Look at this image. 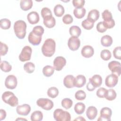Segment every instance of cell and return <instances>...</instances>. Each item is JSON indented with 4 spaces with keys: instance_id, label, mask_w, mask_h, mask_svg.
Returning a JSON list of instances; mask_svg holds the SVG:
<instances>
[{
    "instance_id": "obj_1",
    "label": "cell",
    "mask_w": 121,
    "mask_h": 121,
    "mask_svg": "<svg viewBox=\"0 0 121 121\" xmlns=\"http://www.w3.org/2000/svg\"><path fill=\"white\" fill-rule=\"evenodd\" d=\"M56 43L55 41L52 38L47 39L44 42L42 47V52L43 55L46 57L52 56L55 52Z\"/></svg>"
},
{
    "instance_id": "obj_2",
    "label": "cell",
    "mask_w": 121,
    "mask_h": 121,
    "mask_svg": "<svg viewBox=\"0 0 121 121\" xmlns=\"http://www.w3.org/2000/svg\"><path fill=\"white\" fill-rule=\"evenodd\" d=\"M26 23L22 20L16 21L14 24V30L16 36L20 39H24L26 35Z\"/></svg>"
},
{
    "instance_id": "obj_3",
    "label": "cell",
    "mask_w": 121,
    "mask_h": 121,
    "mask_svg": "<svg viewBox=\"0 0 121 121\" xmlns=\"http://www.w3.org/2000/svg\"><path fill=\"white\" fill-rule=\"evenodd\" d=\"M3 101L12 107H15L18 104V100L14 94L10 91H6L2 95Z\"/></svg>"
},
{
    "instance_id": "obj_4",
    "label": "cell",
    "mask_w": 121,
    "mask_h": 121,
    "mask_svg": "<svg viewBox=\"0 0 121 121\" xmlns=\"http://www.w3.org/2000/svg\"><path fill=\"white\" fill-rule=\"evenodd\" d=\"M104 21L103 24L107 29H111L115 26V21L112 18V16L110 11L108 9L104 10L102 13Z\"/></svg>"
},
{
    "instance_id": "obj_5",
    "label": "cell",
    "mask_w": 121,
    "mask_h": 121,
    "mask_svg": "<svg viewBox=\"0 0 121 121\" xmlns=\"http://www.w3.org/2000/svg\"><path fill=\"white\" fill-rule=\"evenodd\" d=\"M53 117L57 121H69L71 120L70 113L61 109H56L54 111Z\"/></svg>"
},
{
    "instance_id": "obj_6",
    "label": "cell",
    "mask_w": 121,
    "mask_h": 121,
    "mask_svg": "<svg viewBox=\"0 0 121 121\" xmlns=\"http://www.w3.org/2000/svg\"><path fill=\"white\" fill-rule=\"evenodd\" d=\"M37 105L42 109L46 110H51L53 107V102L49 99L41 98L36 101Z\"/></svg>"
},
{
    "instance_id": "obj_7",
    "label": "cell",
    "mask_w": 121,
    "mask_h": 121,
    "mask_svg": "<svg viewBox=\"0 0 121 121\" xmlns=\"http://www.w3.org/2000/svg\"><path fill=\"white\" fill-rule=\"evenodd\" d=\"M32 50L29 46H25L22 49L20 54L19 55V59L22 62L29 60L31 59Z\"/></svg>"
},
{
    "instance_id": "obj_8",
    "label": "cell",
    "mask_w": 121,
    "mask_h": 121,
    "mask_svg": "<svg viewBox=\"0 0 121 121\" xmlns=\"http://www.w3.org/2000/svg\"><path fill=\"white\" fill-rule=\"evenodd\" d=\"M112 114V110L107 107H103L100 111V116L98 118V121H111V117Z\"/></svg>"
},
{
    "instance_id": "obj_9",
    "label": "cell",
    "mask_w": 121,
    "mask_h": 121,
    "mask_svg": "<svg viewBox=\"0 0 121 121\" xmlns=\"http://www.w3.org/2000/svg\"><path fill=\"white\" fill-rule=\"evenodd\" d=\"M17 84V78L16 77L13 75H9L5 79V86L8 89H15L16 87Z\"/></svg>"
},
{
    "instance_id": "obj_10",
    "label": "cell",
    "mask_w": 121,
    "mask_h": 121,
    "mask_svg": "<svg viewBox=\"0 0 121 121\" xmlns=\"http://www.w3.org/2000/svg\"><path fill=\"white\" fill-rule=\"evenodd\" d=\"M68 45L70 50L76 51L80 46V41L77 37L71 36L68 40Z\"/></svg>"
},
{
    "instance_id": "obj_11",
    "label": "cell",
    "mask_w": 121,
    "mask_h": 121,
    "mask_svg": "<svg viewBox=\"0 0 121 121\" xmlns=\"http://www.w3.org/2000/svg\"><path fill=\"white\" fill-rule=\"evenodd\" d=\"M108 67L112 73L119 77L121 74V63L117 61L113 60L108 63Z\"/></svg>"
},
{
    "instance_id": "obj_12",
    "label": "cell",
    "mask_w": 121,
    "mask_h": 121,
    "mask_svg": "<svg viewBox=\"0 0 121 121\" xmlns=\"http://www.w3.org/2000/svg\"><path fill=\"white\" fill-rule=\"evenodd\" d=\"M118 82V77L113 73L108 75L105 79V84L108 87H114L117 84Z\"/></svg>"
},
{
    "instance_id": "obj_13",
    "label": "cell",
    "mask_w": 121,
    "mask_h": 121,
    "mask_svg": "<svg viewBox=\"0 0 121 121\" xmlns=\"http://www.w3.org/2000/svg\"><path fill=\"white\" fill-rule=\"evenodd\" d=\"M66 64V60L62 56H58L53 60L54 69L57 71L61 70Z\"/></svg>"
},
{
    "instance_id": "obj_14",
    "label": "cell",
    "mask_w": 121,
    "mask_h": 121,
    "mask_svg": "<svg viewBox=\"0 0 121 121\" xmlns=\"http://www.w3.org/2000/svg\"><path fill=\"white\" fill-rule=\"evenodd\" d=\"M31 109L30 106L28 104H25L18 105L16 108V112L19 115L26 116L30 113Z\"/></svg>"
},
{
    "instance_id": "obj_15",
    "label": "cell",
    "mask_w": 121,
    "mask_h": 121,
    "mask_svg": "<svg viewBox=\"0 0 121 121\" xmlns=\"http://www.w3.org/2000/svg\"><path fill=\"white\" fill-rule=\"evenodd\" d=\"M81 53L82 55L86 58L91 57L94 54V50L91 45H87L83 46L81 49Z\"/></svg>"
},
{
    "instance_id": "obj_16",
    "label": "cell",
    "mask_w": 121,
    "mask_h": 121,
    "mask_svg": "<svg viewBox=\"0 0 121 121\" xmlns=\"http://www.w3.org/2000/svg\"><path fill=\"white\" fill-rule=\"evenodd\" d=\"M27 19L31 24L34 25L37 24L40 19L38 13L36 11H31L27 15Z\"/></svg>"
},
{
    "instance_id": "obj_17",
    "label": "cell",
    "mask_w": 121,
    "mask_h": 121,
    "mask_svg": "<svg viewBox=\"0 0 121 121\" xmlns=\"http://www.w3.org/2000/svg\"><path fill=\"white\" fill-rule=\"evenodd\" d=\"M89 82L95 87H99L102 83V78L99 75L95 74L89 78Z\"/></svg>"
},
{
    "instance_id": "obj_18",
    "label": "cell",
    "mask_w": 121,
    "mask_h": 121,
    "mask_svg": "<svg viewBox=\"0 0 121 121\" xmlns=\"http://www.w3.org/2000/svg\"><path fill=\"white\" fill-rule=\"evenodd\" d=\"M29 42L34 45H38L42 41V36H38L31 32L28 36Z\"/></svg>"
},
{
    "instance_id": "obj_19",
    "label": "cell",
    "mask_w": 121,
    "mask_h": 121,
    "mask_svg": "<svg viewBox=\"0 0 121 121\" xmlns=\"http://www.w3.org/2000/svg\"><path fill=\"white\" fill-rule=\"evenodd\" d=\"M86 83V77L83 75H78L74 79V86L80 88Z\"/></svg>"
},
{
    "instance_id": "obj_20",
    "label": "cell",
    "mask_w": 121,
    "mask_h": 121,
    "mask_svg": "<svg viewBox=\"0 0 121 121\" xmlns=\"http://www.w3.org/2000/svg\"><path fill=\"white\" fill-rule=\"evenodd\" d=\"M74 77L72 75H67L63 79L64 86L68 88H71L74 86Z\"/></svg>"
},
{
    "instance_id": "obj_21",
    "label": "cell",
    "mask_w": 121,
    "mask_h": 121,
    "mask_svg": "<svg viewBox=\"0 0 121 121\" xmlns=\"http://www.w3.org/2000/svg\"><path fill=\"white\" fill-rule=\"evenodd\" d=\"M97 115V109L93 106H89L86 111V115L88 119L92 120L94 119Z\"/></svg>"
},
{
    "instance_id": "obj_22",
    "label": "cell",
    "mask_w": 121,
    "mask_h": 121,
    "mask_svg": "<svg viewBox=\"0 0 121 121\" xmlns=\"http://www.w3.org/2000/svg\"><path fill=\"white\" fill-rule=\"evenodd\" d=\"M99 11L96 9H93L89 12L87 18L95 22L98 20L99 17Z\"/></svg>"
},
{
    "instance_id": "obj_23",
    "label": "cell",
    "mask_w": 121,
    "mask_h": 121,
    "mask_svg": "<svg viewBox=\"0 0 121 121\" xmlns=\"http://www.w3.org/2000/svg\"><path fill=\"white\" fill-rule=\"evenodd\" d=\"M43 24L47 28H51L53 27L56 24V20L55 18L52 17H49L43 19Z\"/></svg>"
},
{
    "instance_id": "obj_24",
    "label": "cell",
    "mask_w": 121,
    "mask_h": 121,
    "mask_svg": "<svg viewBox=\"0 0 121 121\" xmlns=\"http://www.w3.org/2000/svg\"><path fill=\"white\" fill-rule=\"evenodd\" d=\"M21 9L24 11H27L31 9L33 6L32 0H21L20 2Z\"/></svg>"
},
{
    "instance_id": "obj_25",
    "label": "cell",
    "mask_w": 121,
    "mask_h": 121,
    "mask_svg": "<svg viewBox=\"0 0 121 121\" xmlns=\"http://www.w3.org/2000/svg\"><path fill=\"white\" fill-rule=\"evenodd\" d=\"M112 38L109 35H104L101 39V44L104 47L110 46L112 43Z\"/></svg>"
},
{
    "instance_id": "obj_26",
    "label": "cell",
    "mask_w": 121,
    "mask_h": 121,
    "mask_svg": "<svg viewBox=\"0 0 121 121\" xmlns=\"http://www.w3.org/2000/svg\"><path fill=\"white\" fill-rule=\"evenodd\" d=\"M69 33L71 36L78 37L81 33L80 28L77 26H72L69 29Z\"/></svg>"
},
{
    "instance_id": "obj_27",
    "label": "cell",
    "mask_w": 121,
    "mask_h": 121,
    "mask_svg": "<svg viewBox=\"0 0 121 121\" xmlns=\"http://www.w3.org/2000/svg\"><path fill=\"white\" fill-rule=\"evenodd\" d=\"M86 13V10L85 8H75L73 10V14L75 17L78 19L83 17Z\"/></svg>"
},
{
    "instance_id": "obj_28",
    "label": "cell",
    "mask_w": 121,
    "mask_h": 121,
    "mask_svg": "<svg viewBox=\"0 0 121 121\" xmlns=\"http://www.w3.org/2000/svg\"><path fill=\"white\" fill-rule=\"evenodd\" d=\"M54 68L50 65H46L43 69V73L45 77H51L54 72Z\"/></svg>"
},
{
    "instance_id": "obj_29",
    "label": "cell",
    "mask_w": 121,
    "mask_h": 121,
    "mask_svg": "<svg viewBox=\"0 0 121 121\" xmlns=\"http://www.w3.org/2000/svg\"><path fill=\"white\" fill-rule=\"evenodd\" d=\"M53 11L55 15L58 17H61L65 12V9L63 6L59 4L55 5Z\"/></svg>"
},
{
    "instance_id": "obj_30",
    "label": "cell",
    "mask_w": 121,
    "mask_h": 121,
    "mask_svg": "<svg viewBox=\"0 0 121 121\" xmlns=\"http://www.w3.org/2000/svg\"><path fill=\"white\" fill-rule=\"evenodd\" d=\"M30 117L32 121H40L43 119V114L41 111H35L32 113Z\"/></svg>"
},
{
    "instance_id": "obj_31",
    "label": "cell",
    "mask_w": 121,
    "mask_h": 121,
    "mask_svg": "<svg viewBox=\"0 0 121 121\" xmlns=\"http://www.w3.org/2000/svg\"><path fill=\"white\" fill-rule=\"evenodd\" d=\"M86 108L85 104L82 103H77L74 106V111L77 114H82Z\"/></svg>"
},
{
    "instance_id": "obj_32",
    "label": "cell",
    "mask_w": 121,
    "mask_h": 121,
    "mask_svg": "<svg viewBox=\"0 0 121 121\" xmlns=\"http://www.w3.org/2000/svg\"><path fill=\"white\" fill-rule=\"evenodd\" d=\"M116 96L117 94L115 91L113 89H110L107 90L104 98L108 101H112L116 98Z\"/></svg>"
},
{
    "instance_id": "obj_33",
    "label": "cell",
    "mask_w": 121,
    "mask_h": 121,
    "mask_svg": "<svg viewBox=\"0 0 121 121\" xmlns=\"http://www.w3.org/2000/svg\"><path fill=\"white\" fill-rule=\"evenodd\" d=\"M59 94L58 89L56 87H51L47 90V95L51 98H54Z\"/></svg>"
},
{
    "instance_id": "obj_34",
    "label": "cell",
    "mask_w": 121,
    "mask_h": 121,
    "mask_svg": "<svg viewBox=\"0 0 121 121\" xmlns=\"http://www.w3.org/2000/svg\"><path fill=\"white\" fill-rule=\"evenodd\" d=\"M0 69L5 72H9L11 70L12 66L9 62L3 60L0 62Z\"/></svg>"
},
{
    "instance_id": "obj_35",
    "label": "cell",
    "mask_w": 121,
    "mask_h": 121,
    "mask_svg": "<svg viewBox=\"0 0 121 121\" xmlns=\"http://www.w3.org/2000/svg\"><path fill=\"white\" fill-rule=\"evenodd\" d=\"M94 23L95 22L86 18L82 22L81 25L82 27L85 29L90 30L94 27Z\"/></svg>"
},
{
    "instance_id": "obj_36",
    "label": "cell",
    "mask_w": 121,
    "mask_h": 121,
    "mask_svg": "<svg viewBox=\"0 0 121 121\" xmlns=\"http://www.w3.org/2000/svg\"><path fill=\"white\" fill-rule=\"evenodd\" d=\"M0 26L3 29H8L10 27L11 21L7 18L1 19L0 20Z\"/></svg>"
},
{
    "instance_id": "obj_37",
    "label": "cell",
    "mask_w": 121,
    "mask_h": 121,
    "mask_svg": "<svg viewBox=\"0 0 121 121\" xmlns=\"http://www.w3.org/2000/svg\"><path fill=\"white\" fill-rule=\"evenodd\" d=\"M35 69V64L31 62H27L24 65V70L28 73H32Z\"/></svg>"
},
{
    "instance_id": "obj_38",
    "label": "cell",
    "mask_w": 121,
    "mask_h": 121,
    "mask_svg": "<svg viewBox=\"0 0 121 121\" xmlns=\"http://www.w3.org/2000/svg\"><path fill=\"white\" fill-rule=\"evenodd\" d=\"M61 104L63 108L66 109H68L71 108L72 106L73 102L70 99L68 98H65L62 100Z\"/></svg>"
},
{
    "instance_id": "obj_39",
    "label": "cell",
    "mask_w": 121,
    "mask_h": 121,
    "mask_svg": "<svg viewBox=\"0 0 121 121\" xmlns=\"http://www.w3.org/2000/svg\"><path fill=\"white\" fill-rule=\"evenodd\" d=\"M44 28L41 26H35L32 30V32L37 36H42L44 33Z\"/></svg>"
},
{
    "instance_id": "obj_40",
    "label": "cell",
    "mask_w": 121,
    "mask_h": 121,
    "mask_svg": "<svg viewBox=\"0 0 121 121\" xmlns=\"http://www.w3.org/2000/svg\"><path fill=\"white\" fill-rule=\"evenodd\" d=\"M101 58L104 60H110L112 57V54L108 50H103L100 53Z\"/></svg>"
},
{
    "instance_id": "obj_41",
    "label": "cell",
    "mask_w": 121,
    "mask_h": 121,
    "mask_svg": "<svg viewBox=\"0 0 121 121\" xmlns=\"http://www.w3.org/2000/svg\"><path fill=\"white\" fill-rule=\"evenodd\" d=\"M41 14L43 19L52 16L51 9L47 7H44L42 9Z\"/></svg>"
},
{
    "instance_id": "obj_42",
    "label": "cell",
    "mask_w": 121,
    "mask_h": 121,
    "mask_svg": "<svg viewBox=\"0 0 121 121\" xmlns=\"http://www.w3.org/2000/svg\"><path fill=\"white\" fill-rule=\"evenodd\" d=\"M75 97L78 100L82 101L86 98V94L83 90H79L76 92Z\"/></svg>"
},
{
    "instance_id": "obj_43",
    "label": "cell",
    "mask_w": 121,
    "mask_h": 121,
    "mask_svg": "<svg viewBox=\"0 0 121 121\" xmlns=\"http://www.w3.org/2000/svg\"><path fill=\"white\" fill-rule=\"evenodd\" d=\"M73 21V18L72 16L70 14H66L62 17L63 22L66 25L70 24L71 23H72Z\"/></svg>"
},
{
    "instance_id": "obj_44",
    "label": "cell",
    "mask_w": 121,
    "mask_h": 121,
    "mask_svg": "<svg viewBox=\"0 0 121 121\" xmlns=\"http://www.w3.org/2000/svg\"><path fill=\"white\" fill-rule=\"evenodd\" d=\"M113 56L117 59L120 60L121 59V47L117 46L114 48L113 51Z\"/></svg>"
},
{
    "instance_id": "obj_45",
    "label": "cell",
    "mask_w": 121,
    "mask_h": 121,
    "mask_svg": "<svg viewBox=\"0 0 121 121\" xmlns=\"http://www.w3.org/2000/svg\"><path fill=\"white\" fill-rule=\"evenodd\" d=\"M85 3L84 0H73L72 4L76 8H83Z\"/></svg>"
},
{
    "instance_id": "obj_46",
    "label": "cell",
    "mask_w": 121,
    "mask_h": 121,
    "mask_svg": "<svg viewBox=\"0 0 121 121\" xmlns=\"http://www.w3.org/2000/svg\"><path fill=\"white\" fill-rule=\"evenodd\" d=\"M107 90L105 88L100 87L96 91V95L99 98H104Z\"/></svg>"
},
{
    "instance_id": "obj_47",
    "label": "cell",
    "mask_w": 121,
    "mask_h": 121,
    "mask_svg": "<svg viewBox=\"0 0 121 121\" xmlns=\"http://www.w3.org/2000/svg\"><path fill=\"white\" fill-rule=\"evenodd\" d=\"M0 55L1 56H4L5 55L8 51V45L4 43H2L1 42H0Z\"/></svg>"
},
{
    "instance_id": "obj_48",
    "label": "cell",
    "mask_w": 121,
    "mask_h": 121,
    "mask_svg": "<svg viewBox=\"0 0 121 121\" xmlns=\"http://www.w3.org/2000/svg\"><path fill=\"white\" fill-rule=\"evenodd\" d=\"M96 29L100 33H104L107 30V28L104 26L102 21L99 22L96 25Z\"/></svg>"
},
{
    "instance_id": "obj_49",
    "label": "cell",
    "mask_w": 121,
    "mask_h": 121,
    "mask_svg": "<svg viewBox=\"0 0 121 121\" xmlns=\"http://www.w3.org/2000/svg\"><path fill=\"white\" fill-rule=\"evenodd\" d=\"M0 120L2 121L5 119L6 117V111L3 109H0Z\"/></svg>"
},
{
    "instance_id": "obj_50",
    "label": "cell",
    "mask_w": 121,
    "mask_h": 121,
    "mask_svg": "<svg viewBox=\"0 0 121 121\" xmlns=\"http://www.w3.org/2000/svg\"><path fill=\"white\" fill-rule=\"evenodd\" d=\"M86 89L89 91H93L95 89V88L89 82H88L86 85Z\"/></svg>"
},
{
    "instance_id": "obj_51",
    "label": "cell",
    "mask_w": 121,
    "mask_h": 121,
    "mask_svg": "<svg viewBox=\"0 0 121 121\" xmlns=\"http://www.w3.org/2000/svg\"><path fill=\"white\" fill-rule=\"evenodd\" d=\"M75 120H78V121H86V120H85L84 118H83L82 117H81V116L78 117L77 118H76V119H75L74 120V121H75Z\"/></svg>"
},
{
    "instance_id": "obj_52",
    "label": "cell",
    "mask_w": 121,
    "mask_h": 121,
    "mask_svg": "<svg viewBox=\"0 0 121 121\" xmlns=\"http://www.w3.org/2000/svg\"><path fill=\"white\" fill-rule=\"evenodd\" d=\"M26 120V121H27V120L25 119H17L16 120Z\"/></svg>"
}]
</instances>
